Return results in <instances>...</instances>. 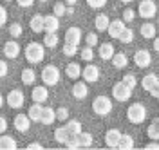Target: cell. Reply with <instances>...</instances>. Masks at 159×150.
I'll use <instances>...</instances> for the list:
<instances>
[{
	"label": "cell",
	"mask_w": 159,
	"mask_h": 150,
	"mask_svg": "<svg viewBox=\"0 0 159 150\" xmlns=\"http://www.w3.org/2000/svg\"><path fill=\"white\" fill-rule=\"evenodd\" d=\"M157 100H159V98H157Z\"/></svg>",
	"instance_id": "obj_60"
},
{
	"label": "cell",
	"mask_w": 159,
	"mask_h": 150,
	"mask_svg": "<svg viewBox=\"0 0 159 150\" xmlns=\"http://www.w3.org/2000/svg\"><path fill=\"white\" fill-rule=\"evenodd\" d=\"M107 31H109L110 38H119L121 33L125 31V20H110Z\"/></svg>",
	"instance_id": "obj_16"
},
{
	"label": "cell",
	"mask_w": 159,
	"mask_h": 150,
	"mask_svg": "<svg viewBox=\"0 0 159 150\" xmlns=\"http://www.w3.org/2000/svg\"><path fill=\"white\" fill-rule=\"evenodd\" d=\"M134 16H136V13H134L132 9H125L123 11V20L125 22H132L134 20Z\"/></svg>",
	"instance_id": "obj_46"
},
{
	"label": "cell",
	"mask_w": 159,
	"mask_h": 150,
	"mask_svg": "<svg viewBox=\"0 0 159 150\" xmlns=\"http://www.w3.org/2000/svg\"><path fill=\"white\" fill-rule=\"evenodd\" d=\"M127 63H129V58H127L123 52H116V54L112 56V65H114L116 69H123V67H127Z\"/></svg>",
	"instance_id": "obj_27"
},
{
	"label": "cell",
	"mask_w": 159,
	"mask_h": 150,
	"mask_svg": "<svg viewBox=\"0 0 159 150\" xmlns=\"http://www.w3.org/2000/svg\"><path fill=\"white\" fill-rule=\"evenodd\" d=\"M6 2H11V0H6Z\"/></svg>",
	"instance_id": "obj_59"
},
{
	"label": "cell",
	"mask_w": 159,
	"mask_h": 150,
	"mask_svg": "<svg viewBox=\"0 0 159 150\" xmlns=\"http://www.w3.org/2000/svg\"><path fill=\"white\" fill-rule=\"evenodd\" d=\"M36 80V72L33 69H24L22 70V81H24V85H33Z\"/></svg>",
	"instance_id": "obj_30"
},
{
	"label": "cell",
	"mask_w": 159,
	"mask_h": 150,
	"mask_svg": "<svg viewBox=\"0 0 159 150\" xmlns=\"http://www.w3.org/2000/svg\"><path fill=\"white\" fill-rule=\"evenodd\" d=\"M65 74H67V78H70V80H78L80 76H81V65L76 63V61L69 63L67 69H65Z\"/></svg>",
	"instance_id": "obj_22"
},
{
	"label": "cell",
	"mask_w": 159,
	"mask_h": 150,
	"mask_svg": "<svg viewBox=\"0 0 159 150\" xmlns=\"http://www.w3.org/2000/svg\"><path fill=\"white\" fill-rule=\"evenodd\" d=\"M6 101H7V105H9L11 109H22V107H24V101H25V98H24V92H22V90L13 89L9 94H7Z\"/></svg>",
	"instance_id": "obj_8"
},
{
	"label": "cell",
	"mask_w": 159,
	"mask_h": 150,
	"mask_svg": "<svg viewBox=\"0 0 159 150\" xmlns=\"http://www.w3.org/2000/svg\"><path fill=\"white\" fill-rule=\"evenodd\" d=\"M147 134H148V138L150 139H159V125L156 123V121H152L150 123V127L147 129Z\"/></svg>",
	"instance_id": "obj_33"
},
{
	"label": "cell",
	"mask_w": 159,
	"mask_h": 150,
	"mask_svg": "<svg viewBox=\"0 0 159 150\" xmlns=\"http://www.w3.org/2000/svg\"><path fill=\"white\" fill-rule=\"evenodd\" d=\"M157 25H159V16H157Z\"/></svg>",
	"instance_id": "obj_58"
},
{
	"label": "cell",
	"mask_w": 159,
	"mask_h": 150,
	"mask_svg": "<svg viewBox=\"0 0 159 150\" xmlns=\"http://www.w3.org/2000/svg\"><path fill=\"white\" fill-rule=\"evenodd\" d=\"M24 54H25V60L29 63H40L45 58V45L38 43V42H29L24 49Z\"/></svg>",
	"instance_id": "obj_1"
},
{
	"label": "cell",
	"mask_w": 159,
	"mask_h": 150,
	"mask_svg": "<svg viewBox=\"0 0 159 150\" xmlns=\"http://www.w3.org/2000/svg\"><path fill=\"white\" fill-rule=\"evenodd\" d=\"M78 139H80V145H81V147H90V145H92V134L81 132V134H78Z\"/></svg>",
	"instance_id": "obj_36"
},
{
	"label": "cell",
	"mask_w": 159,
	"mask_h": 150,
	"mask_svg": "<svg viewBox=\"0 0 159 150\" xmlns=\"http://www.w3.org/2000/svg\"><path fill=\"white\" fill-rule=\"evenodd\" d=\"M121 43H130V42L134 40V31L132 29H129V27H125V31L121 33V36L118 38Z\"/></svg>",
	"instance_id": "obj_34"
},
{
	"label": "cell",
	"mask_w": 159,
	"mask_h": 150,
	"mask_svg": "<svg viewBox=\"0 0 159 150\" xmlns=\"http://www.w3.org/2000/svg\"><path fill=\"white\" fill-rule=\"evenodd\" d=\"M121 136H123V134H121L118 129L107 130V134H105V143H107V147L118 148V143H119V139H121Z\"/></svg>",
	"instance_id": "obj_13"
},
{
	"label": "cell",
	"mask_w": 159,
	"mask_h": 150,
	"mask_svg": "<svg viewBox=\"0 0 159 150\" xmlns=\"http://www.w3.org/2000/svg\"><path fill=\"white\" fill-rule=\"evenodd\" d=\"M69 132H67V129L65 127H58V129L54 130V139L58 141V143H63L65 145V141L69 139Z\"/></svg>",
	"instance_id": "obj_31"
},
{
	"label": "cell",
	"mask_w": 159,
	"mask_h": 150,
	"mask_svg": "<svg viewBox=\"0 0 159 150\" xmlns=\"http://www.w3.org/2000/svg\"><path fill=\"white\" fill-rule=\"evenodd\" d=\"M112 96H114V100L118 101H127L130 100V96H132V89H130L129 85H125L123 80L118 81V83H114V87H112Z\"/></svg>",
	"instance_id": "obj_6"
},
{
	"label": "cell",
	"mask_w": 159,
	"mask_h": 150,
	"mask_svg": "<svg viewBox=\"0 0 159 150\" xmlns=\"http://www.w3.org/2000/svg\"><path fill=\"white\" fill-rule=\"evenodd\" d=\"M94 24H96V29L98 31H107L109 29L110 20H109V16H107L105 13H99L98 16H96V20H94Z\"/></svg>",
	"instance_id": "obj_26"
},
{
	"label": "cell",
	"mask_w": 159,
	"mask_h": 150,
	"mask_svg": "<svg viewBox=\"0 0 159 150\" xmlns=\"http://www.w3.org/2000/svg\"><path fill=\"white\" fill-rule=\"evenodd\" d=\"M65 42H70V43H74V45H80V42H81V31L80 27H69L67 33H65Z\"/></svg>",
	"instance_id": "obj_18"
},
{
	"label": "cell",
	"mask_w": 159,
	"mask_h": 150,
	"mask_svg": "<svg viewBox=\"0 0 159 150\" xmlns=\"http://www.w3.org/2000/svg\"><path fill=\"white\" fill-rule=\"evenodd\" d=\"M138 13L141 18H154L156 13H157V6H156L154 0H141Z\"/></svg>",
	"instance_id": "obj_7"
},
{
	"label": "cell",
	"mask_w": 159,
	"mask_h": 150,
	"mask_svg": "<svg viewBox=\"0 0 159 150\" xmlns=\"http://www.w3.org/2000/svg\"><path fill=\"white\" fill-rule=\"evenodd\" d=\"M54 120H56V112L51 109V107H43L42 116H40V123L42 125H52Z\"/></svg>",
	"instance_id": "obj_20"
},
{
	"label": "cell",
	"mask_w": 159,
	"mask_h": 150,
	"mask_svg": "<svg viewBox=\"0 0 159 150\" xmlns=\"http://www.w3.org/2000/svg\"><path fill=\"white\" fill-rule=\"evenodd\" d=\"M16 147H18V143L15 141V138L6 136V134L0 136V150H15Z\"/></svg>",
	"instance_id": "obj_21"
},
{
	"label": "cell",
	"mask_w": 159,
	"mask_h": 150,
	"mask_svg": "<svg viewBox=\"0 0 159 150\" xmlns=\"http://www.w3.org/2000/svg\"><path fill=\"white\" fill-rule=\"evenodd\" d=\"M67 118H69V109L67 107H58V110H56V120L65 121Z\"/></svg>",
	"instance_id": "obj_42"
},
{
	"label": "cell",
	"mask_w": 159,
	"mask_h": 150,
	"mask_svg": "<svg viewBox=\"0 0 159 150\" xmlns=\"http://www.w3.org/2000/svg\"><path fill=\"white\" fill-rule=\"evenodd\" d=\"M63 54H65V56H74V54H78V45H74V43H70V42H65V45H63Z\"/></svg>",
	"instance_id": "obj_38"
},
{
	"label": "cell",
	"mask_w": 159,
	"mask_h": 150,
	"mask_svg": "<svg viewBox=\"0 0 159 150\" xmlns=\"http://www.w3.org/2000/svg\"><path fill=\"white\" fill-rule=\"evenodd\" d=\"M65 129H67V132L70 136H78V134H81V123L78 120H70V121H67Z\"/></svg>",
	"instance_id": "obj_29"
},
{
	"label": "cell",
	"mask_w": 159,
	"mask_h": 150,
	"mask_svg": "<svg viewBox=\"0 0 159 150\" xmlns=\"http://www.w3.org/2000/svg\"><path fill=\"white\" fill-rule=\"evenodd\" d=\"M52 13L56 15V16H63V15H67V7H65V4H61V2H58V4H54L52 6Z\"/></svg>",
	"instance_id": "obj_39"
},
{
	"label": "cell",
	"mask_w": 159,
	"mask_h": 150,
	"mask_svg": "<svg viewBox=\"0 0 159 150\" xmlns=\"http://www.w3.org/2000/svg\"><path fill=\"white\" fill-rule=\"evenodd\" d=\"M141 87L145 90H148L154 98H159V78L156 74H147L141 80Z\"/></svg>",
	"instance_id": "obj_5"
},
{
	"label": "cell",
	"mask_w": 159,
	"mask_h": 150,
	"mask_svg": "<svg viewBox=\"0 0 159 150\" xmlns=\"http://www.w3.org/2000/svg\"><path fill=\"white\" fill-rule=\"evenodd\" d=\"M16 4H18L20 7H31L34 4V0H16Z\"/></svg>",
	"instance_id": "obj_48"
},
{
	"label": "cell",
	"mask_w": 159,
	"mask_h": 150,
	"mask_svg": "<svg viewBox=\"0 0 159 150\" xmlns=\"http://www.w3.org/2000/svg\"><path fill=\"white\" fill-rule=\"evenodd\" d=\"M139 33H141L143 38H154V36H156V25L150 24V22H145V24L139 27Z\"/></svg>",
	"instance_id": "obj_23"
},
{
	"label": "cell",
	"mask_w": 159,
	"mask_h": 150,
	"mask_svg": "<svg viewBox=\"0 0 159 150\" xmlns=\"http://www.w3.org/2000/svg\"><path fill=\"white\" fill-rule=\"evenodd\" d=\"M27 148H42V145H40V143H31Z\"/></svg>",
	"instance_id": "obj_52"
},
{
	"label": "cell",
	"mask_w": 159,
	"mask_h": 150,
	"mask_svg": "<svg viewBox=\"0 0 159 150\" xmlns=\"http://www.w3.org/2000/svg\"><path fill=\"white\" fill-rule=\"evenodd\" d=\"M123 83H125V85H129L130 89H134V87L138 85V78H136L132 72H130V74H125V78H123Z\"/></svg>",
	"instance_id": "obj_40"
},
{
	"label": "cell",
	"mask_w": 159,
	"mask_h": 150,
	"mask_svg": "<svg viewBox=\"0 0 159 150\" xmlns=\"http://www.w3.org/2000/svg\"><path fill=\"white\" fill-rule=\"evenodd\" d=\"M65 147H67V148H80L81 145H80L78 136H69V139L65 141Z\"/></svg>",
	"instance_id": "obj_41"
},
{
	"label": "cell",
	"mask_w": 159,
	"mask_h": 150,
	"mask_svg": "<svg viewBox=\"0 0 159 150\" xmlns=\"http://www.w3.org/2000/svg\"><path fill=\"white\" fill-rule=\"evenodd\" d=\"M13 125L18 132H27L31 129V118L27 114H16L13 120Z\"/></svg>",
	"instance_id": "obj_10"
},
{
	"label": "cell",
	"mask_w": 159,
	"mask_h": 150,
	"mask_svg": "<svg viewBox=\"0 0 159 150\" xmlns=\"http://www.w3.org/2000/svg\"><path fill=\"white\" fill-rule=\"evenodd\" d=\"M87 94H89V87H87V83H83V81H76L74 87H72V96H74L76 100H83V98H87Z\"/></svg>",
	"instance_id": "obj_17"
},
{
	"label": "cell",
	"mask_w": 159,
	"mask_h": 150,
	"mask_svg": "<svg viewBox=\"0 0 159 150\" xmlns=\"http://www.w3.org/2000/svg\"><path fill=\"white\" fill-rule=\"evenodd\" d=\"M40 78L43 81V85L52 87V85H56L60 81V69L56 65H45L43 70H42V74H40Z\"/></svg>",
	"instance_id": "obj_3"
},
{
	"label": "cell",
	"mask_w": 159,
	"mask_h": 150,
	"mask_svg": "<svg viewBox=\"0 0 159 150\" xmlns=\"http://www.w3.org/2000/svg\"><path fill=\"white\" fill-rule=\"evenodd\" d=\"M6 130H7V121L4 116H0V134H4Z\"/></svg>",
	"instance_id": "obj_49"
},
{
	"label": "cell",
	"mask_w": 159,
	"mask_h": 150,
	"mask_svg": "<svg viewBox=\"0 0 159 150\" xmlns=\"http://www.w3.org/2000/svg\"><path fill=\"white\" fill-rule=\"evenodd\" d=\"M7 74V63L4 60H0V78H4Z\"/></svg>",
	"instance_id": "obj_47"
},
{
	"label": "cell",
	"mask_w": 159,
	"mask_h": 150,
	"mask_svg": "<svg viewBox=\"0 0 159 150\" xmlns=\"http://www.w3.org/2000/svg\"><path fill=\"white\" fill-rule=\"evenodd\" d=\"M38 2H42V4H45V2H47V0H38Z\"/></svg>",
	"instance_id": "obj_56"
},
{
	"label": "cell",
	"mask_w": 159,
	"mask_h": 150,
	"mask_svg": "<svg viewBox=\"0 0 159 150\" xmlns=\"http://www.w3.org/2000/svg\"><path fill=\"white\" fill-rule=\"evenodd\" d=\"M81 76H83V80L89 81V83H96L99 80L98 65H85V69L81 70Z\"/></svg>",
	"instance_id": "obj_11"
},
{
	"label": "cell",
	"mask_w": 159,
	"mask_h": 150,
	"mask_svg": "<svg viewBox=\"0 0 159 150\" xmlns=\"http://www.w3.org/2000/svg\"><path fill=\"white\" fill-rule=\"evenodd\" d=\"M43 18H45V16H42V15H34V16L31 18L29 25H31V29H33V33H42V31H45L43 29Z\"/></svg>",
	"instance_id": "obj_24"
},
{
	"label": "cell",
	"mask_w": 159,
	"mask_h": 150,
	"mask_svg": "<svg viewBox=\"0 0 159 150\" xmlns=\"http://www.w3.org/2000/svg\"><path fill=\"white\" fill-rule=\"evenodd\" d=\"M114 51H116V49H114V45L107 42V43H101V45H99L98 54H99V58H101V60H112V56L116 54Z\"/></svg>",
	"instance_id": "obj_19"
},
{
	"label": "cell",
	"mask_w": 159,
	"mask_h": 150,
	"mask_svg": "<svg viewBox=\"0 0 159 150\" xmlns=\"http://www.w3.org/2000/svg\"><path fill=\"white\" fill-rule=\"evenodd\" d=\"M43 29L45 33H56L60 29V18L56 15H47L43 18Z\"/></svg>",
	"instance_id": "obj_14"
},
{
	"label": "cell",
	"mask_w": 159,
	"mask_h": 150,
	"mask_svg": "<svg viewBox=\"0 0 159 150\" xmlns=\"http://www.w3.org/2000/svg\"><path fill=\"white\" fill-rule=\"evenodd\" d=\"M147 148H157L159 150V143L156 139H152V143H148V145H147Z\"/></svg>",
	"instance_id": "obj_50"
},
{
	"label": "cell",
	"mask_w": 159,
	"mask_h": 150,
	"mask_svg": "<svg viewBox=\"0 0 159 150\" xmlns=\"http://www.w3.org/2000/svg\"><path fill=\"white\" fill-rule=\"evenodd\" d=\"M65 2H67V4H69V6H72V4H76V2H78V0H65Z\"/></svg>",
	"instance_id": "obj_53"
},
{
	"label": "cell",
	"mask_w": 159,
	"mask_h": 150,
	"mask_svg": "<svg viewBox=\"0 0 159 150\" xmlns=\"http://www.w3.org/2000/svg\"><path fill=\"white\" fill-rule=\"evenodd\" d=\"M42 110H43L42 103H36V101H34V105H31V107H29V112H27V116L31 118V121H36V123H38V121H40V116H42Z\"/></svg>",
	"instance_id": "obj_25"
},
{
	"label": "cell",
	"mask_w": 159,
	"mask_h": 150,
	"mask_svg": "<svg viewBox=\"0 0 159 150\" xmlns=\"http://www.w3.org/2000/svg\"><path fill=\"white\" fill-rule=\"evenodd\" d=\"M154 51H157L159 52V36L157 38H154Z\"/></svg>",
	"instance_id": "obj_51"
},
{
	"label": "cell",
	"mask_w": 159,
	"mask_h": 150,
	"mask_svg": "<svg viewBox=\"0 0 159 150\" xmlns=\"http://www.w3.org/2000/svg\"><path fill=\"white\" fill-rule=\"evenodd\" d=\"M31 98H33V101H36V103H43V101H47V98H49L47 85H38V87H34L33 92H31Z\"/></svg>",
	"instance_id": "obj_15"
},
{
	"label": "cell",
	"mask_w": 159,
	"mask_h": 150,
	"mask_svg": "<svg viewBox=\"0 0 159 150\" xmlns=\"http://www.w3.org/2000/svg\"><path fill=\"white\" fill-rule=\"evenodd\" d=\"M4 54H6V58H9V60L18 58V54H20V45H18V42H15V40L6 42V43H4Z\"/></svg>",
	"instance_id": "obj_12"
},
{
	"label": "cell",
	"mask_w": 159,
	"mask_h": 150,
	"mask_svg": "<svg viewBox=\"0 0 159 150\" xmlns=\"http://www.w3.org/2000/svg\"><path fill=\"white\" fill-rule=\"evenodd\" d=\"M80 54H81V60H85V61H90L92 58H94V51H92V47H90V45L81 47Z\"/></svg>",
	"instance_id": "obj_37"
},
{
	"label": "cell",
	"mask_w": 159,
	"mask_h": 150,
	"mask_svg": "<svg viewBox=\"0 0 159 150\" xmlns=\"http://www.w3.org/2000/svg\"><path fill=\"white\" fill-rule=\"evenodd\" d=\"M87 4L90 7H94V9H99V7H103L107 4V0H87Z\"/></svg>",
	"instance_id": "obj_44"
},
{
	"label": "cell",
	"mask_w": 159,
	"mask_h": 150,
	"mask_svg": "<svg viewBox=\"0 0 159 150\" xmlns=\"http://www.w3.org/2000/svg\"><path fill=\"white\" fill-rule=\"evenodd\" d=\"M92 110L98 116H107V114H110V110H112V101H110V98L109 96H98V98H94V101H92Z\"/></svg>",
	"instance_id": "obj_4"
},
{
	"label": "cell",
	"mask_w": 159,
	"mask_h": 150,
	"mask_svg": "<svg viewBox=\"0 0 159 150\" xmlns=\"http://www.w3.org/2000/svg\"><path fill=\"white\" fill-rule=\"evenodd\" d=\"M127 120L134 125H139L147 120V109L143 103H132L127 110Z\"/></svg>",
	"instance_id": "obj_2"
},
{
	"label": "cell",
	"mask_w": 159,
	"mask_h": 150,
	"mask_svg": "<svg viewBox=\"0 0 159 150\" xmlns=\"http://www.w3.org/2000/svg\"><path fill=\"white\" fill-rule=\"evenodd\" d=\"M22 33H24V27L20 25L18 22H15V24H11L9 25V36L18 38V36H22Z\"/></svg>",
	"instance_id": "obj_35"
},
{
	"label": "cell",
	"mask_w": 159,
	"mask_h": 150,
	"mask_svg": "<svg viewBox=\"0 0 159 150\" xmlns=\"http://www.w3.org/2000/svg\"><path fill=\"white\" fill-rule=\"evenodd\" d=\"M154 121H156V123H157V125H159V118H157V120H154Z\"/></svg>",
	"instance_id": "obj_57"
},
{
	"label": "cell",
	"mask_w": 159,
	"mask_h": 150,
	"mask_svg": "<svg viewBox=\"0 0 159 150\" xmlns=\"http://www.w3.org/2000/svg\"><path fill=\"white\" fill-rule=\"evenodd\" d=\"M121 2H123V4H130V2H132V0H121Z\"/></svg>",
	"instance_id": "obj_55"
},
{
	"label": "cell",
	"mask_w": 159,
	"mask_h": 150,
	"mask_svg": "<svg viewBox=\"0 0 159 150\" xmlns=\"http://www.w3.org/2000/svg\"><path fill=\"white\" fill-rule=\"evenodd\" d=\"M85 42H87V45H90V47H96V45H98V36H96V33H89V34L85 36Z\"/></svg>",
	"instance_id": "obj_43"
},
{
	"label": "cell",
	"mask_w": 159,
	"mask_h": 150,
	"mask_svg": "<svg viewBox=\"0 0 159 150\" xmlns=\"http://www.w3.org/2000/svg\"><path fill=\"white\" fill-rule=\"evenodd\" d=\"M2 105H4V96L0 94V107H2Z\"/></svg>",
	"instance_id": "obj_54"
},
{
	"label": "cell",
	"mask_w": 159,
	"mask_h": 150,
	"mask_svg": "<svg viewBox=\"0 0 159 150\" xmlns=\"http://www.w3.org/2000/svg\"><path fill=\"white\" fill-rule=\"evenodd\" d=\"M150 61H152V54H150V51H147V49H138L136 51V54H134V63L138 65L139 69L148 67Z\"/></svg>",
	"instance_id": "obj_9"
},
{
	"label": "cell",
	"mask_w": 159,
	"mask_h": 150,
	"mask_svg": "<svg viewBox=\"0 0 159 150\" xmlns=\"http://www.w3.org/2000/svg\"><path fill=\"white\" fill-rule=\"evenodd\" d=\"M6 22H7V11H6V7L0 6V27H4Z\"/></svg>",
	"instance_id": "obj_45"
},
{
	"label": "cell",
	"mask_w": 159,
	"mask_h": 150,
	"mask_svg": "<svg viewBox=\"0 0 159 150\" xmlns=\"http://www.w3.org/2000/svg\"><path fill=\"white\" fill-rule=\"evenodd\" d=\"M43 45L49 47V49H54V47L58 45V36H56V33H47V34L43 36Z\"/></svg>",
	"instance_id": "obj_32"
},
{
	"label": "cell",
	"mask_w": 159,
	"mask_h": 150,
	"mask_svg": "<svg viewBox=\"0 0 159 150\" xmlns=\"http://www.w3.org/2000/svg\"><path fill=\"white\" fill-rule=\"evenodd\" d=\"M118 148H121V150L134 148V138L129 136V134H123V136H121V139H119V143H118Z\"/></svg>",
	"instance_id": "obj_28"
}]
</instances>
